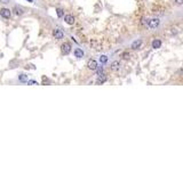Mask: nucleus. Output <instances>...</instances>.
Masks as SVG:
<instances>
[{
    "instance_id": "f257e3e1",
    "label": "nucleus",
    "mask_w": 183,
    "mask_h": 171,
    "mask_svg": "<svg viewBox=\"0 0 183 171\" xmlns=\"http://www.w3.org/2000/svg\"><path fill=\"white\" fill-rule=\"evenodd\" d=\"M159 23H160L159 18H152V20H150L148 22V25H149L150 29H156V27L159 26Z\"/></svg>"
},
{
    "instance_id": "f03ea898",
    "label": "nucleus",
    "mask_w": 183,
    "mask_h": 171,
    "mask_svg": "<svg viewBox=\"0 0 183 171\" xmlns=\"http://www.w3.org/2000/svg\"><path fill=\"white\" fill-rule=\"evenodd\" d=\"M61 49H62V53L64 55H68V54H70L71 51V45L68 42H64L62 46H61Z\"/></svg>"
},
{
    "instance_id": "7ed1b4c3",
    "label": "nucleus",
    "mask_w": 183,
    "mask_h": 171,
    "mask_svg": "<svg viewBox=\"0 0 183 171\" xmlns=\"http://www.w3.org/2000/svg\"><path fill=\"white\" fill-rule=\"evenodd\" d=\"M87 67H88L89 70L95 71V70L97 69V62H96V61H94V59H90L89 62L87 63Z\"/></svg>"
},
{
    "instance_id": "20e7f679",
    "label": "nucleus",
    "mask_w": 183,
    "mask_h": 171,
    "mask_svg": "<svg viewBox=\"0 0 183 171\" xmlns=\"http://www.w3.org/2000/svg\"><path fill=\"white\" fill-rule=\"evenodd\" d=\"M53 36L55 37V39H62L64 34H63V32H62V30L55 29L54 30V32H53Z\"/></svg>"
},
{
    "instance_id": "39448f33",
    "label": "nucleus",
    "mask_w": 183,
    "mask_h": 171,
    "mask_svg": "<svg viewBox=\"0 0 183 171\" xmlns=\"http://www.w3.org/2000/svg\"><path fill=\"white\" fill-rule=\"evenodd\" d=\"M10 10L8 9V8H2V9L0 10V15L2 17H5V18H8V17H10Z\"/></svg>"
},
{
    "instance_id": "423d86ee",
    "label": "nucleus",
    "mask_w": 183,
    "mask_h": 171,
    "mask_svg": "<svg viewBox=\"0 0 183 171\" xmlns=\"http://www.w3.org/2000/svg\"><path fill=\"white\" fill-rule=\"evenodd\" d=\"M64 21H65V23L72 25V24L74 23V17H73L72 15H65V16H64Z\"/></svg>"
},
{
    "instance_id": "0eeeda50",
    "label": "nucleus",
    "mask_w": 183,
    "mask_h": 171,
    "mask_svg": "<svg viewBox=\"0 0 183 171\" xmlns=\"http://www.w3.org/2000/svg\"><path fill=\"white\" fill-rule=\"evenodd\" d=\"M120 67V63L118 61H114V62L111 63V70L112 71H118Z\"/></svg>"
},
{
    "instance_id": "6e6552de",
    "label": "nucleus",
    "mask_w": 183,
    "mask_h": 171,
    "mask_svg": "<svg viewBox=\"0 0 183 171\" xmlns=\"http://www.w3.org/2000/svg\"><path fill=\"white\" fill-rule=\"evenodd\" d=\"M161 47V41H160L159 39H156L152 41V48H155V49H158V48H160Z\"/></svg>"
},
{
    "instance_id": "1a4fd4ad",
    "label": "nucleus",
    "mask_w": 183,
    "mask_h": 171,
    "mask_svg": "<svg viewBox=\"0 0 183 171\" xmlns=\"http://www.w3.org/2000/svg\"><path fill=\"white\" fill-rule=\"evenodd\" d=\"M74 56L78 57V58H81V57H84V51L80 48H76L74 49Z\"/></svg>"
},
{
    "instance_id": "9d476101",
    "label": "nucleus",
    "mask_w": 183,
    "mask_h": 171,
    "mask_svg": "<svg viewBox=\"0 0 183 171\" xmlns=\"http://www.w3.org/2000/svg\"><path fill=\"white\" fill-rule=\"evenodd\" d=\"M107 81V76L104 75L103 73H101V74H99V79H97V83L100 85V83H104Z\"/></svg>"
},
{
    "instance_id": "9b49d317",
    "label": "nucleus",
    "mask_w": 183,
    "mask_h": 171,
    "mask_svg": "<svg viewBox=\"0 0 183 171\" xmlns=\"http://www.w3.org/2000/svg\"><path fill=\"white\" fill-rule=\"evenodd\" d=\"M141 45H142V41L141 40H136V41H134L133 43H132V48L133 49H137V48H140Z\"/></svg>"
},
{
    "instance_id": "f8f14e48",
    "label": "nucleus",
    "mask_w": 183,
    "mask_h": 171,
    "mask_svg": "<svg viewBox=\"0 0 183 171\" xmlns=\"http://www.w3.org/2000/svg\"><path fill=\"white\" fill-rule=\"evenodd\" d=\"M14 12H15V14H16V15H22V14L24 13L23 8H21V7H18V6L14 7Z\"/></svg>"
},
{
    "instance_id": "ddd939ff",
    "label": "nucleus",
    "mask_w": 183,
    "mask_h": 171,
    "mask_svg": "<svg viewBox=\"0 0 183 171\" xmlns=\"http://www.w3.org/2000/svg\"><path fill=\"white\" fill-rule=\"evenodd\" d=\"M18 79H20L21 82H27V81H28V75H25V74H21Z\"/></svg>"
},
{
    "instance_id": "4468645a",
    "label": "nucleus",
    "mask_w": 183,
    "mask_h": 171,
    "mask_svg": "<svg viewBox=\"0 0 183 171\" xmlns=\"http://www.w3.org/2000/svg\"><path fill=\"white\" fill-rule=\"evenodd\" d=\"M100 62L103 63V64H104V63H107L108 62V57L105 56V55H102V56L100 57Z\"/></svg>"
},
{
    "instance_id": "2eb2a0df",
    "label": "nucleus",
    "mask_w": 183,
    "mask_h": 171,
    "mask_svg": "<svg viewBox=\"0 0 183 171\" xmlns=\"http://www.w3.org/2000/svg\"><path fill=\"white\" fill-rule=\"evenodd\" d=\"M56 13H57V16H58V17H63L64 12L62 9H60V8H58V9H56Z\"/></svg>"
},
{
    "instance_id": "dca6fc26",
    "label": "nucleus",
    "mask_w": 183,
    "mask_h": 171,
    "mask_svg": "<svg viewBox=\"0 0 183 171\" xmlns=\"http://www.w3.org/2000/svg\"><path fill=\"white\" fill-rule=\"evenodd\" d=\"M123 57H124L125 59H128V58H129V54L126 51V53H124V54H123Z\"/></svg>"
},
{
    "instance_id": "f3484780",
    "label": "nucleus",
    "mask_w": 183,
    "mask_h": 171,
    "mask_svg": "<svg viewBox=\"0 0 183 171\" xmlns=\"http://www.w3.org/2000/svg\"><path fill=\"white\" fill-rule=\"evenodd\" d=\"M101 73H103V67H102V66L97 69V75H99V74H101Z\"/></svg>"
},
{
    "instance_id": "a211bd4d",
    "label": "nucleus",
    "mask_w": 183,
    "mask_h": 171,
    "mask_svg": "<svg viewBox=\"0 0 183 171\" xmlns=\"http://www.w3.org/2000/svg\"><path fill=\"white\" fill-rule=\"evenodd\" d=\"M27 82L29 83V85H37V82L34 81V80H28Z\"/></svg>"
},
{
    "instance_id": "6ab92c4d",
    "label": "nucleus",
    "mask_w": 183,
    "mask_h": 171,
    "mask_svg": "<svg viewBox=\"0 0 183 171\" xmlns=\"http://www.w3.org/2000/svg\"><path fill=\"white\" fill-rule=\"evenodd\" d=\"M175 1H176L177 5H182V2H183V0H175Z\"/></svg>"
}]
</instances>
